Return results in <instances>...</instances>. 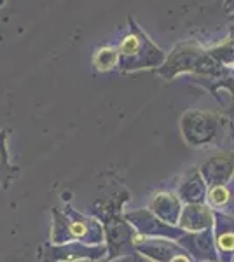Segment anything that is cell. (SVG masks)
I'll use <instances>...</instances> for the list:
<instances>
[{
  "label": "cell",
  "mask_w": 234,
  "mask_h": 262,
  "mask_svg": "<svg viewBox=\"0 0 234 262\" xmlns=\"http://www.w3.org/2000/svg\"><path fill=\"white\" fill-rule=\"evenodd\" d=\"M117 51L112 48H103L95 54V67L98 70H109L116 65Z\"/></svg>",
  "instance_id": "obj_1"
},
{
  "label": "cell",
  "mask_w": 234,
  "mask_h": 262,
  "mask_svg": "<svg viewBox=\"0 0 234 262\" xmlns=\"http://www.w3.org/2000/svg\"><path fill=\"white\" fill-rule=\"evenodd\" d=\"M7 171V152H6V131H0V182H4Z\"/></svg>",
  "instance_id": "obj_2"
},
{
  "label": "cell",
  "mask_w": 234,
  "mask_h": 262,
  "mask_svg": "<svg viewBox=\"0 0 234 262\" xmlns=\"http://www.w3.org/2000/svg\"><path fill=\"white\" fill-rule=\"evenodd\" d=\"M138 49V39L135 35H130L122 40V46H121V51L124 54H130V53H135Z\"/></svg>",
  "instance_id": "obj_3"
},
{
  "label": "cell",
  "mask_w": 234,
  "mask_h": 262,
  "mask_svg": "<svg viewBox=\"0 0 234 262\" xmlns=\"http://www.w3.org/2000/svg\"><path fill=\"white\" fill-rule=\"evenodd\" d=\"M227 198H229V194L222 187H217L215 191H211V200H214V203H217V205H224V203L227 201Z\"/></svg>",
  "instance_id": "obj_4"
},
{
  "label": "cell",
  "mask_w": 234,
  "mask_h": 262,
  "mask_svg": "<svg viewBox=\"0 0 234 262\" xmlns=\"http://www.w3.org/2000/svg\"><path fill=\"white\" fill-rule=\"evenodd\" d=\"M219 243L225 250H234V234H224L222 238L219 239Z\"/></svg>",
  "instance_id": "obj_5"
},
{
  "label": "cell",
  "mask_w": 234,
  "mask_h": 262,
  "mask_svg": "<svg viewBox=\"0 0 234 262\" xmlns=\"http://www.w3.org/2000/svg\"><path fill=\"white\" fill-rule=\"evenodd\" d=\"M70 234H74V236H84V234H86V226H84L82 222L70 224Z\"/></svg>",
  "instance_id": "obj_6"
},
{
  "label": "cell",
  "mask_w": 234,
  "mask_h": 262,
  "mask_svg": "<svg viewBox=\"0 0 234 262\" xmlns=\"http://www.w3.org/2000/svg\"><path fill=\"white\" fill-rule=\"evenodd\" d=\"M175 262H187V260H185V259H177Z\"/></svg>",
  "instance_id": "obj_7"
}]
</instances>
